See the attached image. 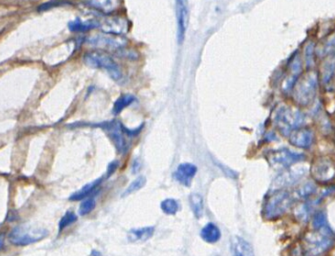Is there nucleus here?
<instances>
[{
    "mask_svg": "<svg viewBox=\"0 0 335 256\" xmlns=\"http://www.w3.org/2000/svg\"><path fill=\"white\" fill-rule=\"evenodd\" d=\"M97 26H99V23L93 20L82 21L80 19H75L74 21L69 23V29L72 32H84L87 30H91Z\"/></svg>",
    "mask_w": 335,
    "mask_h": 256,
    "instance_id": "obj_21",
    "label": "nucleus"
},
{
    "mask_svg": "<svg viewBox=\"0 0 335 256\" xmlns=\"http://www.w3.org/2000/svg\"><path fill=\"white\" fill-rule=\"evenodd\" d=\"M290 75L286 78L285 82H284V86H283V89L285 91H290L295 82L297 81L299 75H300V71H301V62L299 60L298 57H294L293 60L290 63Z\"/></svg>",
    "mask_w": 335,
    "mask_h": 256,
    "instance_id": "obj_20",
    "label": "nucleus"
},
{
    "mask_svg": "<svg viewBox=\"0 0 335 256\" xmlns=\"http://www.w3.org/2000/svg\"><path fill=\"white\" fill-rule=\"evenodd\" d=\"M335 71V52L329 59L325 62L322 71V79L324 82H328Z\"/></svg>",
    "mask_w": 335,
    "mask_h": 256,
    "instance_id": "obj_27",
    "label": "nucleus"
},
{
    "mask_svg": "<svg viewBox=\"0 0 335 256\" xmlns=\"http://www.w3.org/2000/svg\"><path fill=\"white\" fill-rule=\"evenodd\" d=\"M201 238L207 243L213 244L219 241L221 238V232L219 228L214 223H207L200 231Z\"/></svg>",
    "mask_w": 335,
    "mask_h": 256,
    "instance_id": "obj_18",
    "label": "nucleus"
},
{
    "mask_svg": "<svg viewBox=\"0 0 335 256\" xmlns=\"http://www.w3.org/2000/svg\"><path fill=\"white\" fill-rule=\"evenodd\" d=\"M89 43L98 46V47H104L108 49H120L126 44V40L121 37V35H113V34H107L105 33L99 34L93 37H90L88 40Z\"/></svg>",
    "mask_w": 335,
    "mask_h": 256,
    "instance_id": "obj_13",
    "label": "nucleus"
},
{
    "mask_svg": "<svg viewBox=\"0 0 335 256\" xmlns=\"http://www.w3.org/2000/svg\"><path fill=\"white\" fill-rule=\"evenodd\" d=\"M154 233V227L147 226L141 228H133L127 234V239L131 243L143 242L152 237Z\"/></svg>",
    "mask_w": 335,
    "mask_h": 256,
    "instance_id": "obj_17",
    "label": "nucleus"
},
{
    "mask_svg": "<svg viewBox=\"0 0 335 256\" xmlns=\"http://www.w3.org/2000/svg\"><path fill=\"white\" fill-rule=\"evenodd\" d=\"M294 196L286 189L276 188L264 201L263 216L268 220H274L284 215L292 206Z\"/></svg>",
    "mask_w": 335,
    "mask_h": 256,
    "instance_id": "obj_1",
    "label": "nucleus"
},
{
    "mask_svg": "<svg viewBox=\"0 0 335 256\" xmlns=\"http://www.w3.org/2000/svg\"><path fill=\"white\" fill-rule=\"evenodd\" d=\"M91 255H92V256H101V254H100L98 251H95V250H93V251H92Z\"/></svg>",
    "mask_w": 335,
    "mask_h": 256,
    "instance_id": "obj_34",
    "label": "nucleus"
},
{
    "mask_svg": "<svg viewBox=\"0 0 335 256\" xmlns=\"http://www.w3.org/2000/svg\"><path fill=\"white\" fill-rule=\"evenodd\" d=\"M160 207H161V210L165 214L174 215V214H176V212L179 209V204H178V201H176L175 199L167 198L161 202Z\"/></svg>",
    "mask_w": 335,
    "mask_h": 256,
    "instance_id": "obj_26",
    "label": "nucleus"
},
{
    "mask_svg": "<svg viewBox=\"0 0 335 256\" xmlns=\"http://www.w3.org/2000/svg\"><path fill=\"white\" fill-rule=\"evenodd\" d=\"M146 183V178L144 176H139L137 177L135 180H133L130 185L126 188V190L123 192V196L130 195L138 190H140Z\"/></svg>",
    "mask_w": 335,
    "mask_h": 256,
    "instance_id": "obj_28",
    "label": "nucleus"
},
{
    "mask_svg": "<svg viewBox=\"0 0 335 256\" xmlns=\"http://www.w3.org/2000/svg\"><path fill=\"white\" fill-rule=\"evenodd\" d=\"M197 172V167L192 163H181L175 170L173 177L176 181L184 186H190L192 179Z\"/></svg>",
    "mask_w": 335,
    "mask_h": 256,
    "instance_id": "obj_15",
    "label": "nucleus"
},
{
    "mask_svg": "<svg viewBox=\"0 0 335 256\" xmlns=\"http://www.w3.org/2000/svg\"><path fill=\"white\" fill-rule=\"evenodd\" d=\"M307 168L305 167H297L293 169H289L285 172H283L280 174L276 179H275V184L280 187H287L290 185L295 184L298 182L302 177L306 175Z\"/></svg>",
    "mask_w": 335,
    "mask_h": 256,
    "instance_id": "obj_14",
    "label": "nucleus"
},
{
    "mask_svg": "<svg viewBox=\"0 0 335 256\" xmlns=\"http://www.w3.org/2000/svg\"><path fill=\"white\" fill-rule=\"evenodd\" d=\"M103 128H104V129L107 131L109 137L113 141L118 152L121 153V154H124L128 148H127L126 140L123 136L124 132H123L122 124L120 122L113 121V122L105 123L104 125H103Z\"/></svg>",
    "mask_w": 335,
    "mask_h": 256,
    "instance_id": "obj_12",
    "label": "nucleus"
},
{
    "mask_svg": "<svg viewBox=\"0 0 335 256\" xmlns=\"http://www.w3.org/2000/svg\"><path fill=\"white\" fill-rule=\"evenodd\" d=\"M317 83V74L313 71L306 73L301 79H297L293 86V95L298 104L306 106L311 103L316 95Z\"/></svg>",
    "mask_w": 335,
    "mask_h": 256,
    "instance_id": "obj_5",
    "label": "nucleus"
},
{
    "mask_svg": "<svg viewBox=\"0 0 335 256\" xmlns=\"http://www.w3.org/2000/svg\"><path fill=\"white\" fill-rule=\"evenodd\" d=\"M96 206V201L93 197H87L85 198L79 206V214L81 216L89 214L91 211L94 210Z\"/></svg>",
    "mask_w": 335,
    "mask_h": 256,
    "instance_id": "obj_29",
    "label": "nucleus"
},
{
    "mask_svg": "<svg viewBox=\"0 0 335 256\" xmlns=\"http://www.w3.org/2000/svg\"><path fill=\"white\" fill-rule=\"evenodd\" d=\"M135 100V97L131 94H123L121 95L114 103L113 106V113L115 115L119 114L123 109H125L127 106H129L132 102Z\"/></svg>",
    "mask_w": 335,
    "mask_h": 256,
    "instance_id": "obj_25",
    "label": "nucleus"
},
{
    "mask_svg": "<svg viewBox=\"0 0 335 256\" xmlns=\"http://www.w3.org/2000/svg\"><path fill=\"white\" fill-rule=\"evenodd\" d=\"M288 140L291 145L298 148L307 149L312 145L314 134L310 128L307 127H299L294 129L290 134L287 136Z\"/></svg>",
    "mask_w": 335,
    "mask_h": 256,
    "instance_id": "obj_10",
    "label": "nucleus"
},
{
    "mask_svg": "<svg viewBox=\"0 0 335 256\" xmlns=\"http://www.w3.org/2000/svg\"><path fill=\"white\" fill-rule=\"evenodd\" d=\"M231 251L233 256H255L250 243L239 236L231 238Z\"/></svg>",
    "mask_w": 335,
    "mask_h": 256,
    "instance_id": "obj_16",
    "label": "nucleus"
},
{
    "mask_svg": "<svg viewBox=\"0 0 335 256\" xmlns=\"http://www.w3.org/2000/svg\"><path fill=\"white\" fill-rule=\"evenodd\" d=\"M101 182H102V178H98V179H96V180H94L90 183H87L80 190L73 193L69 197V200L70 201H80V200H83V199L89 197L99 187Z\"/></svg>",
    "mask_w": 335,
    "mask_h": 256,
    "instance_id": "obj_19",
    "label": "nucleus"
},
{
    "mask_svg": "<svg viewBox=\"0 0 335 256\" xmlns=\"http://www.w3.org/2000/svg\"><path fill=\"white\" fill-rule=\"evenodd\" d=\"M4 248V236L0 235V251H2Z\"/></svg>",
    "mask_w": 335,
    "mask_h": 256,
    "instance_id": "obj_33",
    "label": "nucleus"
},
{
    "mask_svg": "<svg viewBox=\"0 0 335 256\" xmlns=\"http://www.w3.org/2000/svg\"><path fill=\"white\" fill-rule=\"evenodd\" d=\"M316 192V186L312 182H306L295 190L294 198L295 199H307L310 196L314 195Z\"/></svg>",
    "mask_w": 335,
    "mask_h": 256,
    "instance_id": "obj_22",
    "label": "nucleus"
},
{
    "mask_svg": "<svg viewBox=\"0 0 335 256\" xmlns=\"http://www.w3.org/2000/svg\"><path fill=\"white\" fill-rule=\"evenodd\" d=\"M311 175L317 181L328 182L335 177V167L328 159L318 158L311 166Z\"/></svg>",
    "mask_w": 335,
    "mask_h": 256,
    "instance_id": "obj_9",
    "label": "nucleus"
},
{
    "mask_svg": "<svg viewBox=\"0 0 335 256\" xmlns=\"http://www.w3.org/2000/svg\"><path fill=\"white\" fill-rule=\"evenodd\" d=\"M117 166H118V162H117V161L111 162V163L109 164L108 168H107V175H106V177H109L110 175H112V174L114 173V171L116 170Z\"/></svg>",
    "mask_w": 335,
    "mask_h": 256,
    "instance_id": "obj_32",
    "label": "nucleus"
},
{
    "mask_svg": "<svg viewBox=\"0 0 335 256\" xmlns=\"http://www.w3.org/2000/svg\"><path fill=\"white\" fill-rule=\"evenodd\" d=\"M176 20H177V38L179 43L184 40L185 32L188 27L189 9L187 0H176Z\"/></svg>",
    "mask_w": 335,
    "mask_h": 256,
    "instance_id": "obj_8",
    "label": "nucleus"
},
{
    "mask_svg": "<svg viewBox=\"0 0 335 256\" xmlns=\"http://www.w3.org/2000/svg\"><path fill=\"white\" fill-rule=\"evenodd\" d=\"M48 235L45 228L22 224L14 227L8 234L9 242L16 246H25L43 240Z\"/></svg>",
    "mask_w": 335,
    "mask_h": 256,
    "instance_id": "obj_4",
    "label": "nucleus"
},
{
    "mask_svg": "<svg viewBox=\"0 0 335 256\" xmlns=\"http://www.w3.org/2000/svg\"><path fill=\"white\" fill-rule=\"evenodd\" d=\"M99 27L103 33L122 35L128 30V21L123 17L111 16L104 18V20L99 23Z\"/></svg>",
    "mask_w": 335,
    "mask_h": 256,
    "instance_id": "obj_11",
    "label": "nucleus"
},
{
    "mask_svg": "<svg viewBox=\"0 0 335 256\" xmlns=\"http://www.w3.org/2000/svg\"><path fill=\"white\" fill-rule=\"evenodd\" d=\"M189 203L190 207L192 209V212L196 218H200L203 215V198L200 194L198 193H193L189 197Z\"/></svg>",
    "mask_w": 335,
    "mask_h": 256,
    "instance_id": "obj_23",
    "label": "nucleus"
},
{
    "mask_svg": "<svg viewBox=\"0 0 335 256\" xmlns=\"http://www.w3.org/2000/svg\"><path fill=\"white\" fill-rule=\"evenodd\" d=\"M77 220V215L73 211H67L59 221V231H62Z\"/></svg>",
    "mask_w": 335,
    "mask_h": 256,
    "instance_id": "obj_30",
    "label": "nucleus"
},
{
    "mask_svg": "<svg viewBox=\"0 0 335 256\" xmlns=\"http://www.w3.org/2000/svg\"><path fill=\"white\" fill-rule=\"evenodd\" d=\"M305 159V155L302 153L293 151L291 149L282 147L270 151L268 155V160L273 166H280L284 168H289L293 164L299 163Z\"/></svg>",
    "mask_w": 335,
    "mask_h": 256,
    "instance_id": "obj_7",
    "label": "nucleus"
},
{
    "mask_svg": "<svg viewBox=\"0 0 335 256\" xmlns=\"http://www.w3.org/2000/svg\"><path fill=\"white\" fill-rule=\"evenodd\" d=\"M88 4L104 13L113 11L116 6L114 0H90V1H88Z\"/></svg>",
    "mask_w": 335,
    "mask_h": 256,
    "instance_id": "obj_24",
    "label": "nucleus"
},
{
    "mask_svg": "<svg viewBox=\"0 0 335 256\" xmlns=\"http://www.w3.org/2000/svg\"><path fill=\"white\" fill-rule=\"evenodd\" d=\"M274 122L278 130L284 136H288L296 128L303 126L305 115L298 109L281 106L275 112Z\"/></svg>",
    "mask_w": 335,
    "mask_h": 256,
    "instance_id": "obj_3",
    "label": "nucleus"
},
{
    "mask_svg": "<svg viewBox=\"0 0 335 256\" xmlns=\"http://www.w3.org/2000/svg\"><path fill=\"white\" fill-rule=\"evenodd\" d=\"M334 243V232L327 225L315 229L303 237V251L308 256H318L328 250Z\"/></svg>",
    "mask_w": 335,
    "mask_h": 256,
    "instance_id": "obj_2",
    "label": "nucleus"
},
{
    "mask_svg": "<svg viewBox=\"0 0 335 256\" xmlns=\"http://www.w3.org/2000/svg\"><path fill=\"white\" fill-rule=\"evenodd\" d=\"M312 225H313V228L315 229L327 226L328 222H327L326 213L324 211H318L317 213H315L312 219Z\"/></svg>",
    "mask_w": 335,
    "mask_h": 256,
    "instance_id": "obj_31",
    "label": "nucleus"
},
{
    "mask_svg": "<svg viewBox=\"0 0 335 256\" xmlns=\"http://www.w3.org/2000/svg\"><path fill=\"white\" fill-rule=\"evenodd\" d=\"M84 63L92 68L105 69L114 80L121 78V71L116 62L106 53L101 51H92L84 55Z\"/></svg>",
    "mask_w": 335,
    "mask_h": 256,
    "instance_id": "obj_6",
    "label": "nucleus"
}]
</instances>
